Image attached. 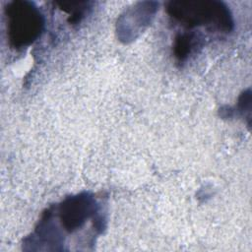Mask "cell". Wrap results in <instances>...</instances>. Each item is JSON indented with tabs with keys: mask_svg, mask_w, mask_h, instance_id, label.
I'll list each match as a JSON object with an SVG mask.
<instances>
[{
	"mask_svg": "<svg viewBox=\"0 0 252 252\" xmlns=\"http://www.w3.org/2000/svg\"><path fill=\"white\" fill-rule=\"evenodd\" d=\"M202 39V34L194 31L178 33L173 42V55L177 62H185L196 48L201 46Z\"/></svg>",
	"mask_w": 252,
	"mask_h": 252,
	"instance_id": "cell-4",
	"label": "cell"
},
{
	"mask_svg": "<svg viewBox=\"0 0 252 252\" xmlns=\"http://www.w3.org/2000/svg\"><path fill=\"white\" fill-rule=\"evenodd\" d=\"M166 13L186 29L204 27L220 33H229L234 21L229 8L215 0H176L166 5Z\"/></svg>",
	"mask_w": 252,
	"mask_h": 252,
	"instance_id": "cell-1",
	"label": "cell"
},
{
	"mask_svg": "<svg viewBox=\"0 0 252 252\" xmlns=\"http://www.w3.org/2000/svg\"><path fill=\"white\" fill-rule=\"evenodd\" d=\"M51 209L59 220L62 229L69 233L79 230L89 220L99 216L97 201L88 192L67 197L55 209Z\"/></svg>",
	"mask_w": 252,
	"mask_h": 252,
	"instance_id": "cell-3",
	"label": "cell"
},
{
	"mask_svg": "<svg viewBox=\"0 0 252 252\" xmlns=\"http://www.w3.org/2000/svg\"><path fill=\"white\" fill-rule=\"evenodd\" d=\"M250 109H251V92L250 90H247L243 92L238 98L237 111L240 112L245 117V112H247L248 115H250V111H251Z\"/></svg>",
	"mask_w": 252,
	"mask_h": 252,
	"instance_id": "cell-5",
	"label": "cell"
},
{
	"mask_svg": "<svg viewBox=\"0 0 252 252\" xmlns=\"http://www.w3.org/2000/svg\"><path fill=\"white\" fill-rule=\"evenodd\" d=\"M7 35L11 47L25 48L33 43L44 28V18L29 1H13L5 8Z\"/></svg>",
	"mask_w": 252,
	"mask_h": 252,
	"instance_id": "cell-2",
	"label": "cell"
}]
</instances>
